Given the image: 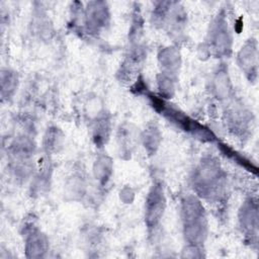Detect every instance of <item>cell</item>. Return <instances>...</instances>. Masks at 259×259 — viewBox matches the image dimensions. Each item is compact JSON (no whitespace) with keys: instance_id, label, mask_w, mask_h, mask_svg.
Returning a JSON list of instances; mask_svg holds the SVG:
<instances>
[{"instance_id":"obj_1","label":"cell","mask_w":259,"mask_h":259,"mask_svg":"<svg viewBox=\"0 0 259 259\" xmlns=\"http://www.w3.org/2000/svg\"><path fill=\"white\" fill-rule=\"evenodd\" d=\"M202 205L195 198L188 196L182 202L184 234L192 245L200 244L206 235V220Z\"/></svg>"},{"instance_id":"obj_2","label":"cell","mask_w":259,"mask_h":259,"mask_svg":"<svg viewBox=\"0 0 259 259\" xmlns=\"http://www.w3.org/2000/svg\"><path fill=\"white\" fill-rule=\"evenodd\" d=\"M222 182L223 177L220 165L211 160L201 162L193 178V184L197 192L206 197L214 196L217 195L215 193L222 190Z\"/></svg>"},{"instance_id":"obj_3","label":"cell","mask_w":259,"mask_h":259,"mask_svg":"<svg viewBox=\"0 0 259 259\" xmlns=\"http://www.w3.org/2000/svg\"><path fill=\"white\" fill-rule=\"evenodd\" d=\"M165 196L161 185H153L146 202V220L149 227H155L163 215Z\"/></svg>"},{"instance_id":"obj_4","label":"cell","mask_w":259,"mask_h":259,"mask_svg":"<svg viewBox=\"0 0 259 259\" xmlns=\"http://www.w3.org/2000/svg\"><path fill=\"white\" fill-rule=\"evenodd\" d=\"M209 41L212 49L219 54H225L230 50L231 38L229 36V29L224 17L220 16L211 27L209 32Z\"/></svg>"},{"instance_id":"obj_5","label":"cell","mask_w":259,"mask_h":259,"mask_svg":"<svg viewBox=\"0 0 259 259\" xmlns=\"http://www.w3.org/2000/svg\"><path fill=\"white\" fill-rule=\"evenodd\" d=\"M240 66L246 72V74H255L257 68V49L255 42H248L242 48L239 54Z\"/></svg>"},{"instance_id":"obj_6","label":"cell","mask_w":259,"mask_h":259,"mask_svg":"<svg viewBox=\"0 0 259 259\" xmlns=\"http://www.w3.org/2000/svg\"><path fill=\"white\" fill-rule=\"evenodd\" d=\"M159 59L161 62V66L165 70V73L163 74H172L174 71L178 69L180 64L179 53L173 48H167L163 50L159 56Z\"/></svg>"},{"instance_id":"obj_7","label":"cell","mask_w":259,"mask_h":259,"mask_svg":"<svg viewBox=\"0 0 259 259\" xmlns=\"http://www.w3.org/2000/svg\"><path fill=\"white\" fill-rule=\"evenodd\" d=\"M241 224L242 228H244L245 231L251 232V235H253V230L257 231V208L256 206H253L252 203H246L244 207L241 210Z\"/></svg>"},{"instance_id":"obj_8","label":"cell","mask_w":259,"mask_h":259,"mask_svg":"<svg viewBox=\"0 0 259 259\" xmlns=\"http://www.w3.org/2000/svg\"><path fill=\"white\" fill-rule=\"evenodd\" d=\"M47 248V242L39 232H32L26 242V250L31 252V256H41Z\"/></svg>"},{"instance_id":"obj_9","label":"cell","mask_w":259,"mask_h":259,"mask_svg":"<svg viewBox=\"0 0 259 259\" xmlns=\"http://www.w3.org/2000/svg\"><path fill=\"white\" fill-rule=\"evenodd\" d=\"M213 90L220 98H225L229 95L230 88V80L226 72H219L213 79Z\"/></svg>"},{"instance_id":"obj_10","label":"cell","mask_w":259,"mask_h":259,"mask_svg":"<svg viewBox=\"0 0 259 259\" xmlns=\"http://www.w3.org/2000/svg\"><path fill=\"white\" fill-rule=\"evenodd\" d=\"M17 78L13 73H2V82H7V84H2V94H4L5 91H7V95H9L10 92H12L15 88Z\"/></svg>"}]
</instances>
